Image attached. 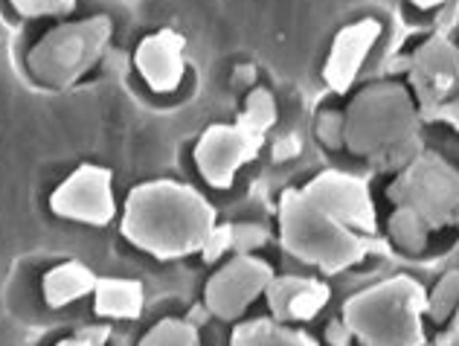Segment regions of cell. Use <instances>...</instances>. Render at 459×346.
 <instances>
[{"instance_id": "ba28073f", "label": "cell", "mask_w": 459, "mask_h": 346, "mask_svg": "<svg viewBox=\"0 0 459 346\" xmlns=\"http://www.w3.org/2000/svg\"><path fill=\"white\" fill-rule=\"evenodd\" d=\"M264 134L245 125H210L195 146L198 172L215 189H227L236 172L259 154Z\"/></svg>"}, {"instance_id": "8992f818", "label": "cell", "mask_w": 459, "mask_h": 346, "mask_svg": "<svg viewBox=\"0 0 459 346\" xmlns=\"http://www.w3.org/2000/svg\"><path fill=\"white\" fill-rule=\"evenodd\" d=\"M108 35H111V21L108 18H91L67 23V27H56L32 47L27 58L32 76L56 88L74 85L84 70L93 67L96 58L102 56Z\"/></svg>"}, {"instance_id": "4dcf8cb0", "label": "cell", "mask_w": 459, "mask_h": 346, "mask_svg": "<svg viewBox=\"0 0 459 346\" xmlns=\"http://www.w3.org/2000/svg\"><path fill=\"white\" fill-rule=\"evenodd\" d=\"M442 346H459V308L454 312V326L448 329V335L442 338Z\"/></svg>"}, {"instance_id": "f1b7e54d", "label": "cell", "mask_w": 459, "mask_h": 346, "mask_svg": "<svg viewBox=\"0 0 459 346\" xmlns=\"http://www.w3.org/2000/svg\"><path fill=\"white\" fill-rule=\"evenodd\" d=\"M108 326H88V329H79L76 332V338H82V341H88V343H93V346H102L105 341H108Z\"/></svg>"}, {"instance_id": "5bb4252c", "label": "cell", "mask_w": 459, "mask_h": 346, "mask_svg": "<svg viewBox=\"0 0 459 346\" xmlns=\"http://www.w3.org/2000/svg\"><path fill=\"white\" fill-rule=\"evenodd\" d=\"M264 294L276 320H311L329 303V289L308 277H273Z\"/></svg>"}, {"instance_id": "d6986e66", "label": "cell", "mask_w": 459, "mask_h": 346, "mask_svg": "<svg viewBox=\"0 0 459 346\" xmlns=\"http://www.w3.org/2000/svg\"><path fill=\"white\" fill-rule=\"evenodd\" d=\"M140 346H201L198 341V329L189 324V320H160L154 324L146 338L140 341Z\"/></svg>"}, {"instance_id": "44dd1931", "label": "cell", "mask_w": 459, "mask_h": 346, "mask_svg": "<svg viewBox=\"0 0 459 346\" xmlns=\"http://www.w3.org/2000/svg\"><path fill=\"white\" fill-rule=\"evenodd\" d=\"M273 123H276V102L271 97V91L256 88L245 102V111H241V117H238V125L256 131V134H264Z\"/></svg>"}, {"instance_id": "277c9868", "label": "cell", "mask_w": 459, "mask_h": 346, "mask_svg": "<svg viewBox=\"0 0 459 346\" xmlns=\"http://www.w3.org/2000/svg\"><path fill=\"white\" fill-rule=\"evenodd\" d=\"M425 306V289L402 273L349 297L343 303V324L364 346H421Z\"/></svg>"}, {"instance_id": "d4e9b609", "label": "cell", "mask_w": 459, "mask_h": 346, "mask_svg": "<svg viewBox=\"0 0 459 346\" xmlns=\"http://www.w3.org/2000/svg\"><path fill=\"white\" fill-rule=\"evenodd\" d=\"M317 134L323 143H329V146H343V114L325 111L317 119Z\"/></svg>"}, {"instance_id": "7c38bea8", "label": "cell", "mask_w": 459, "mask_h": 346, "mask_svg": "<svg viewBox=\"0 0 459 346\" xmlns=\"http://www.w3.org/2000/svg\"><path fill=\"white\" fill-rule=\"evenodd\" d=\"M378 35H381V23L376 18L358 21L352 27L337 32L329 62H325L323 70V76L334 93H346L352 88V82L358 79L360 67H364V58L372 50V44L378 41Z\"/></svg>"}, {"instance_id": "4316f807", "label": "cell", "mask_w": 459, "mask_h": 346, "mask_svg": "<svg viewBox=\"0 0 459 346\" xmlns=\"http://www.w3.org/2000/svg\"><path fill=\"white\" fill-rule=\"evenodd\" d=\"M349 338H352V329H349L341 320H332L329 329H325V341H329L332 346H349Z\"/></svg>"}, {"instance_id": "e0dca14e", "label": "cell", "mask_w": 459, "mask_h": 346, "mask_svg": "<svg viewBox=\"0 0 459 346\" xmlns=\"http://www.w3.org/2000/svg\"><path fill=\"white\" fill-rule=\"evenodd\" d=\"M233 346H317L311 335L282 326L280 320H250L233 332Z\"/></svg>"}, {"instance_id": "ac0fdd59", "label": "cell", "mask_w": 459, "mask_h": 346, "mask_svg": "<svg viewBox=\"0 0 459 346\" xmlns=\"http://www.w3.org/2000/svg\"><path fill=\"white\" fill-rule=\"evenodd\" d=\"M390 233L395 238V245H402L407 254H421L428 247V233L430 228L421 221L413 210L398 207L390 219Z\"/></svg>"}, {"instance_id": "9a60e30c", "label": "cell", "mask_w": 459, "mask_h": 346, "mask_svg": "<svg viewBox=\"0 0 459 346\" xmlns=\"http://www.w3.org/2000/svg\"><path fill=\"white\" fill-rule=\"evenodd\" d=\"M96 273L82 265V262H65V265H56L50 273L44 277V300L47 306L62 308L67 303L79 300V297L91 294L96 289Z\"/></svg>"}, {"instance_id": "603a6c76", "label": "cell", "mask_w": 459, "mask_h": 346, "mask_svg": "<svg viewBox=\"0 0 459 346\" xmlns=\"http://www.w3.org/2000/svg\"><path fill=\"white\" fill-rule=\"evenodd\" d=\"M21 15L35 18V15H62L76 6V0H12Z\"/></svg>"}, {"instance_id": "83f0119b", "label": "cell", "mask_w": 459, "mask_h": 346, "mask_svg": "<svg viewBox=\"0 0 459 346\" xmlns=\"http://www.w3.org/2000/svg\"><path fill=\"white\" fill-rule=\"evenodd\" d=\"M428 119H442V123H451L454 128H459V97L456 99H448L445 105H439V108L433 111Z\"/></svg>"}, {"instance_id": "7402d4cb", "label": "cell", "mask_w": 459, "mask_h": 346, "mask_svg": "<svg viewBox=\"0 0 459 346\" xmlns=\"http://www.w3.org/2000/svg\"><path fill=\"white\" fill-rule=\"evenodd\" d=\"M262 245H268V230H264L262 224H250V221L233 224V250L236 254H253V250Z\"/></svg>"}, {"instance_id": "d6a6232c", "label": "cell", "mask_w": 459, "mask_h": 346, "mask_svg": "<svg viewBox=\"0 0 459 346\" xmlns=\"http://www.w3.org/2000/svg\"><path fill=\"white\" fill-rule=\"evenodd\" d=\"M416 6H421V9H430V6H439V4H448V0H413Z\"/></svg>"}, {"instance_id": "7a4b0ae2", "label": "cell", "mask_w": 459, "mask_h": 346, "mask_svg": "<svg viewBox=\"0 0 459 346\" xmlns=\"http://www.w3.org/2000/svg\"><path fill=\"white\" fill-rule=\"evenodd\" d=\"M421 114L407 88L378 82L343 114V146L378 169H404L421 151Z\"/></svg>"}, {"instance_id": "3957f363", "label": "cell", "mask_w": 459, "mask_h": 346, "mask_svg": "<svg viewBox=\"0 0 459 346\" xmlns=\"http://www.w3.org/2000/svg\"><path fill=\"white\" fill-rule=\"evenodd\" d=\"M280 236L291 256L308 265H317L325 273H337L358 265L372 250H384L381 242L346 228L343 221L329 216L323 207L303 193L285 189L280 198Z\"/></svg>"}, {"instance_id": "4fadbf2b", "label": "cell", "mask_w": 459, "mask_h": 346, "mask_svg": "<svg viewBox=\"0 0 459 346\" xmlns=\"http://www.w3.org/2000/svg\"><path fill=\"white\" fill-rule=\"evenodd\" d=\"M184 35H178L175 30H160L143 39L137 47V70L143 79L149 82V88L157 93H172L178 91L180 79H184Z\"/></svg>"}, {"instance_id": "ffe728a7", "label": "cell", "mask_w": 459, "mask_h": 346, "mask_svg": "<svg viewBox=\"0 0 459 346\" xmlns=\"http://www.w3.org/2000/svg\"><path fill=\"white\" fill-rule=\"evenodd\" d=\"M459 308V271H448L445 277L437 282V289L430 291L425 315H430L437 324H445Z\"/></svg>"}, {"instance_id": "836d02e7", "label": "cell", "mask_w": 459, "mask_h": 346, "mask_svg": "<svg viewBox=\"0 0 459 346\" xmlns=\"http://www.w3.org/2000/svg\"><path fill=\"white\" fill-rule=\"evenodd\" d=\"M56 346H93V343H88V341H82V338H67V341H62V343H56Z\"/></svg>"}, {"instance_id": "6da1fadb", "label": "cell", "mask_w": 459, "mask_h": 346, "mask_svg": "<svg viewBox=\"0 0 459 346\" xmlns=\"http://www.w3.org/2000/svg\"><path fill=\"white\" fill-rule=\"evenodd\" d=\"M212 228V204L189 184L152 181L131 189L126 201L123 236L157 259L198 254Z\"/></svg>"}, {"instance_id": "8fae6325", "label": "cell", "mask_w": 459, "mask_h": 346, "mask_svg": "<svg viewBox=\"0 0 459 346\" xmlns=\"http://www.w3.org/2000/svg\"><path fill=\"white\" fill-rule=\"evenodd\" d=\"M273 268L253 254H238L227 268H221L207 282V308L221 320H236L247 312V306L268 289Z\"/></svg>"}, {"instance_id": "9c48e42d", "label": "cell", "mask_w": 459, "mask_h": 346, "mask_svg": "<svg viewBox=\"0 0 459 346\" xmlns=\"http://www.w3.org/2000/svg\"><path fill=\"white\" fill-rule=\"evenodd\" d=\"M111 177L114 175L108 172L105 166H93V163L79 166V169L53 193L50 210L62 219H74V221L102 228L117 212Z\"/></svg>"}, {"instance_id": "1f68e13d", "label": "cell", "mask_w": 459, "mask_h": 346, "mask_svg": "<svg viewBox=\"0 0 459 346\" xmlns=\"http://www.w3.org/2000/svg\"><path fill=\"white\" fill-rule=\"evenodd\" d=\"M207 312H210V308H207V306H195V308H192V317H189V324H192V326H198V324H204V320H207V317H210Z\"/></svg>"}, {"instance_id": "30bf717a", "label": "cell", "mask_w": 459, "mask_h": 346, "mask_svg": "<svg viewBox=\"0 0 459 346\" xmlns=\"http://www.w3.org/2000/svg\"><path fill=\"white\" fill-rule=\"evenodd\" d=\"M303 193L323 207L329 216L343 221L346 228L358 233L372 236L378 230L376 224V207L369 198V181L360 175H346V172H323L303 189Z\"/></svg>"}, {"instance_id": "52a82bcc", "label": "cell", "mask_w": 459, "mask_h": 346, "mask_svg": "<svg viewBox=\"0 0 459 346\" xmlns=\"http://www.w3.org/2000/svg\"><path fill=\"white\" fill-rule=\"evenodd\" d=\"M410 85L416 91L419 114L430 117L459 88V47L448 35H433L407 62Z\"/></svg>"}, {"instance_id": "5b68a950", "label": "cell", "mask_w": 459, "mask_h": 346, "mask_svg": "<svg viewBox=\"0 0 459 346\" xmlns=\"http://www.w3.org/2000/svg\"><path fill=\"white\" fill-rule=\"evenodd\" d=\"M395 207L413 210L428 228H445L459 216V172L437 151L421 149L390 186Z\"/></svg>"}, {"instance_id": "f546056e", "label": "cell", "mask_w": 459, "mask_h": 346, "mask_svg": "<svg viewBox=\"0 0 459 346\" xmlns=\"http://www.w3.org/2000/svg\"><path fill=\"white\" fill-rule=\"evenodd\" d=\"M456 21V6H448L439 15V35H448V30H451V23Z\"/></svg>"}, {"instance_id": "2e32d148", "label": "cell", "mask_w": 459, "mask_h": 346, "mask_svg": "<svg viewBox=\"0 0 459 346\" xmlns=\"http://www.w3.org/2000/svg\"><path fill=\"white\" fill-rule=\"evenodd\" d=\"M96 315L102 317H140L143 312V285L137 280H114V277H102L96 280Z\"/></svg>"}, {"instance_id": "484cf974", "label": "cell", "mask_w": 459, "mask_h": 346, "mask_svg": "<svg viewBox=\"0 0 459 346\" xmlns=\"http://www.w3.org/2000/svg\"><path fill=\"white\" fill-rule=\"evenodd\" d=\"M303 149V137L299 134H285L273 143V160H291Z\"/></svg>"}, {"instance_id": "cb8c5ba5", "label": "cell", "mask_w": 459, "mask_h": 346, "mask_svg": "<svg viewBox=\"0 0 459 346\" xmlns=\"http://www.w3.org/2000/svg\"><path fill=\"white\" fill-rule=\"evenodd\" d=\"M227 250H233V224L212 228V233L207 236V242L201 247V256L204 262H215V259H221Z\"/></svg>"}]
</instances>
